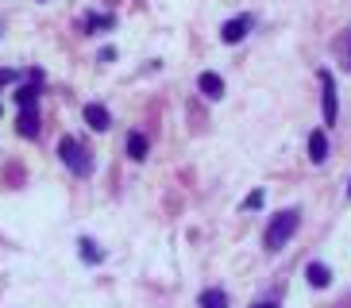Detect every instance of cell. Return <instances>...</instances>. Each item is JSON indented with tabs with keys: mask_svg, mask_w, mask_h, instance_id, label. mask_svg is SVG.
<instances>
[{
	"mask_svg": "<svg viewBox=\"0 0 351 308\" xmlns=\"http://www.w3.org/2000/svg\"><path fill=\"white\" fill-rule=\"evenodd\" d=\"M301 224V212L298 208H286V212L270 216V227H267V251H282V246L293 239V231H298Z\"/></svg>",
	"mask_w": 351,
	"mask_h": 308,
	"instance_id": "1",
	"label": "cell"
},
{
	"mask_svg": "<svg viewBox=\"0 0 351 308\" xmlns=\"http://www.w3.org/2000/svg\"><path fill=\"white\" fill-rule=\"evenodd\" d=\"M58 154H62V162L70 166L73 174H89V154H85V146L77 143V139H70V135H66L62 143H58Z\"/></svg>",
	"mask_w": 351,
	"mask_h": 308,
	"instance_id": "2",
	"label": "cell"
},
{
	"mask_svg": "<svg viewBox=\"0 0 351 308\" xmlns=\"http://www.w3.org/2000/svg\"><path fill=\"white\" fill-rule=\"evenodd\" d=\"M320 85H324V123H336L340 104H336V81H332V73H328V70L320 73Z\"/></svg>",
	"mask_w": 351,
	"mask_h": 308,
	"instance_id": "3",
	"label": "cell"
},
{
	"mask_svg": "<svg viewBox=\"0 0 351 308\" xmlns=\"http://www.w3.org/2000/svg\"><path fill=\"white\" fill-rule=\"evenodd\" d=\"M251 31V16H236V20H228L224 23V31H220V39L224 42H239L243 35Z\"/></svg>",
	"mask_w": 351,
	"mask_h": 308,
	"instance_id": "4",
	"label": "cell"
},
{
	"mask_svg": "<svg viewBox=\"0 0 351 308\" xmlns=\"http://www.w3.org/2000/svg\"><path fill=\"white\" fill-rule=\"evenodd\" d=\"M85 123H89L93 131H108L112 116H108V108H104V104H85Z\"/></svg>",
	"mask_w": 351,
	"mask_h": 308,
	"instance_id": "5",
	"label": "cell"
},
{
	"mask_svg": "<svg viewBox=\"0 0 351 308\" xmlns=\"http://www.w3.org/2000/svg\"><path fill=\"white\" fill-rule=\"evenodd\" d=\"M16 131L23 139H35L39 135V108H20V123H16Z\"/></svg>",
	"mask_w": 351,
	"mask_h": 308,
	"instance_id": "6",
	"label": "cell"
},
{
	"mask_svg": "<svg viewBox=\"0 0 351 308\" xmlns=\"http://www.w3.org/2000/svg\"><path fill=\"white\" fill-rule=\"evenodd\" d=\"M197 85H201V92H205L208 101H220V97H224V81H220L217 73H201Z\"/></svg>",
	"mask_w": 351,
	"mask_h": 308,
	"instance_id": "7",
	"label": "cell"
},
{
	"mask_svg": "<svg viewBox=\"0 0 351 308\" xmlns=\"http://www.w3.org/2000/svg\"><path fill=\"white\" fill-rule=\"evenodd\" d=\"M309 158H313V162H324V158H328V135H324V131H313L309 135Z\"/></svg>",
	"mask_w": 351,
	"mask_h": 308,
	"instance_id": "8",
	"label": "cell"
},
{
	"mask_svg": "<svg viewBox=\"0 0 351 308\" xmlns=\"http://www.w3.org/2000/svg\"><path fill=\"white\" fill-rule=\"evenodd\" d=\"M305 277H309V285H313V289H324V285L332 281V274H328V266H324V262H309Z\"/></svg>",
	"mask_w": 351,
	"mask_h": 308,
	"instance_id": "9",
	"label": "cell"
},
{
	"mask_svg": "<svg viewBox=\"0 0 351 308\" xmlns=\"http://www.w3.org/2000/svg\"><path fill=\"white\" fill-rule=\"evenodd\" d=\"M201 308H228V293L224 289H205L201 293Z\"/></svg>",
	"mask_w": 351,
	"mask_h": 308,
	"instance_id": "10",
	"label": "cell"
},
{
	"mask_svg": "<svg viewBox=\"0 0 351 308\" xmlns=\"http://www.w3.org/2000/svg\"><path fill=\"white\" fill-rule=\"evenodd\" d=\"M128 154H132L135 162H143V158H147V139H143L139 131L128 135Z\"/></svg>",
	"mask_w": 351,
	"mask_h": 308,
	"instance_id": "11",
	"label": "cell"
},
{
	"mask_svg": "<svg viewBox=\"0 0 351 308\" xmlns=\"http://www.w3.org/2000/svg\"><path fill=\"white\" fill-rule=\"evenodd\" d=\"M16 101H20V108H35V101H39V81H35V85H23V89L16 92Z\"/></svg>",
	"mask_w": 351,
	"mask_h": 308,
	"instance_id": "12",
	"label": "cell"
},
{
	"mask_svg": "<svg viewBox=\"0 0 351 308\" xmlns=\"http://www.w3.org/2000/svg\"><path fill=\"white\" fill-rule=\"evenodd\" d=\"M82 258H85V262H101V246H97L93 243V239H82Z\"/></svg>",
	"mask_w": 351,
	"mask_h": 308,
	"instance_id": "13",
	"label": "cell"
},
{
	"mask_svg": "<svg viewBox=\"0 0 351 308\" xmlns=\"http://www.w3.org/2000/svg\"><path fill=\"white\" fill-rule=\"evenodd\" d=\"M85 27H112V16H89Z\"/></svg>",
	"mask_w": 351,
	"mask_h": 308,
	"instance_id": "14",
	"label": "cell"
},
{
	"mask_svg": "<svg viewBox=\"0 0 351 308\" xmlns=\"http://www.w3.org/2000/svg\"><path fill=\"white\" fill-rule=\"evenodd\" d=\"M258 205H263V189H255V193L243 201V208H258Z\"/></svg>",
	"mask_w": 351,
	"mask_h": 308,
	"instance_id": "15",
	"label": "cell"
},
{
	"mask_svg": "<svg viewBox=\"0 0 351 308\" xmlns=\"http://www.w3.org/2000/svg\"><path fill=\"white\" fill-rule=\"evenodd\" d=\"M8 81H16V70H0V85H8Z\"/></svg>",
	"mask_w": 351,
	"mask_h": 308,
	"instance_id": "16",
	"label": "cell"
},
{
	"mask_svg": "<svg viewBox=\"0 0 351 308\" xmlns=\"http://www.w3.org/2000/svg\"><path fill=\"white\" fill-rule=\"evenodd\" d=\"M255 308H278V305H274V300H258Z\"/></svg>",
	"mask_w": 351,
	"mask_h": 308,
	"instance_id": "17",
	"label": "cell"
},
{
	"mask_svg": "<svg viewBox=\"0 0 351 308\" xmlns=\"http://www.w3.org/2000/svg\"><path fill=\"white\" fill-rule=\"evenodd\" d=\"M348 196H351V185H348Z\"/></svg>",
	"mask_w": 351,
	"mask_h": 308,
	"instance_id": "18",
	"label": "cell"
}]
</instances>
